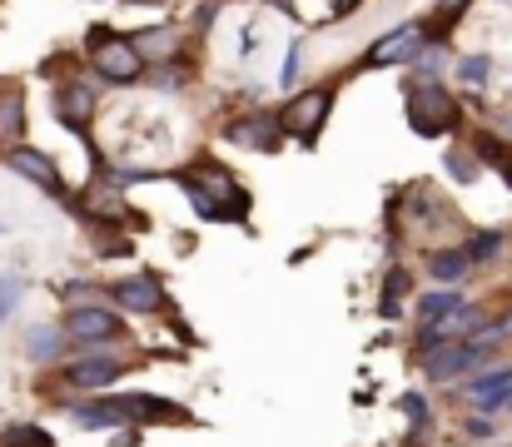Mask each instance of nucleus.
Segmentation results:
<instances>
[{
	"label": "nucleus",
	"mask_w": 512,
	"mask_h": 447,
	"mask_svg": "<svg viewBox=\"0 0 512 447\" xmlns=\"http://www.w3.org/2000/svg\"><path fill=\"white\" fill-rule=\"evenodd\" d=\"M174 184L189 194V204L199 209V219H244L249 214V194L224 174V169H199V174H174Z\"/></svg>",
	"instance_id": "obj_1"
},
{
	"label": "nucleus",
	"mask_w": 512,
	"mask_h": 447,
	"mask_svg": "<svg viewBox=\"0 0 512 447\" xmlns=\"http://www.w3.org/2000/svg\"><path fill=\"white\" fill-rule=\"evenodd\" d=\"M403 105H408V125H413V135H423V140H438V135H448V130L458 125V105H453V95H448L438 80H428V75L408 85Z\"/></svg>",
	"instance_id": "obj_2"
},
{
	"label": "nucleus",
	"mask_w": 512,
	"mask_h": 447,
	"mask_svg": "<svg viewBox=\"0 0 512 447\" xmlns=\"http://www.w3.org/2000/svg\"><path fill=\"white\" fill-rule=\"evenodd\" d=\"M85 50H90V65H95L105 80H135V75L145 70V55L135 50V40H130V35H115L110 25H90Z\"/></svg>",
	"instance_id": "obj_3"
},
{
	"label": "nucleus",
	"mask_w": 512,
	"mask_h": 447,
	"mask_svg": "<svg viewBox=\"0 0 512 447\" xmlns=\"http://www.w3.org/2000/svg\"><path fill=\"white\" fill-rule=\"evenodd\" d=\"M423 40H428V25H398V30H388L383 40H373V45L363 50V70H388V65H408V60H418Z\"/></svg>",
	"instance_id": "obj_4"
},
{
	"label": "nucleus",
	"mask_w": 512,
	"mask_h": 447,
	"mask_svg": "<svg viewBox=\"0 0 512 447\" xmlns=\"http://www.w3.org/2000/svg\"><path fill=\"white\" fill-rule=\"evenodd\" d=\"M329 110H334V95H329V90H304L299 100H289V110H284L279 125H284L299 145H314L319 130H324V120H329Z\"/></svg>",
	"instance_id": "obj_5"
},
{
	"label": "nucleus",
	"mask_w": 512,
	"mask_h": 447,
	"mask_svg": "<svg viewBox=\"0 0 512 447\" xmlns=\"http://www.w3.org/2000/svg\"><path fill=\"white\" fill-rule=\"evenodd\" d=\"M65 333L80 343V348H95V343H110V338H120L125 333V323L110 313V308H70V318H65Z\"/></svg>",
	"instance_id": "obj_6"
},
{
	"label": "nucleus",
	"mask_w": 512,
	"mask_h": 447,
	"mask_svg": "<svg viewBox=\"0 0 512 447\" xmlns=\"http://www.w3.org/2000/svg\"><path fill=\"white\" fill-rule=\"evenodd\" d=\"M473 323H478V308H473V303H458L453 313H443V318H433V323H418V353L428 358V353L448 348V343L463 338Z\"/></svg>",
	"instance_id": "obj_7"
},
{
	"label": "nucleus",
	"mask_w": 512,
	"mask_h": 447,
	"mask_svg": "<svg viewBox=\"0 0 512 447\" xmlns=\"http://www.w3.org/2000/svg\"><path fill=\"white\" fill-rule=\"evenodd\" d=\"M483 358H488V343H483V338H473V343H448V348L428 353V378H433V383H448V378L478 368Z\"/></svg>",
	"instance_id": "obj_8"
},
{
	"label": "nucleus",
	"mask_w": 512,
	"mask_h": 447,
	"mask_svg": "<svg viewBox=\"0 0 512 447\" xmlns=\"http://www.w3.org/2000/svg\"><path fill=\"white\" fill-rule=\"evenodd\" d=\"M120 408H125V418L140 428V423H189V413L170 403V398H150V393H110Z\"/></svg>",
	"instance_id": "obj_9"
},
{
	"label": "nucleus",
	"mask_w": 512,
	"mask_h": 447,
	"mask_svg": "<svg viewBox=\"0 0 512 447\" xmlns=\"http://www.w3.org/2000/svg\"><path fill=\"white\" fill-rule=\"evenodd\" d=\"M5 159H10V169L15 174H25V179H35L45 194H65V179H60V169L50 164V154H40V149H25V145H15V149H5Z\"/></svg>",
	"instance_id": "obj_10"
},
{
	"label": "nucleus",
	"mask_w": 512,
	"mask_h": 447,
	"mask_svg": "<svg viewBox=\"0 0 512 447\" xmlns=\"http://www.w3.org/2000/svg\"><path fill=\"white\" fill-rule=\"evenodd\" d=\"M115 303H120V308H135V313H160V308H165L160 279H155V274L120 279V284H115Z\"/></svg>",
	"instance_id": "obj_11"
},
{
	"label": "nucleus",
	"mask_w": 512,
	"mask_h": 447,
	"mask_svg": "<svg viewBox=\"0 0 512 447\" xmlns=\"http://www.w3.org/2000/svg\"><path fill=\"white\" fill-rule=\"evenodd\" d=\"M468 398H473L483 413H493V408L512 403V368H493V373L468 378Z\"/></svg>",
	"instance_id": "obj_12"
},
{
	"label": "nucleus",
	"mask_w": 512,
	"mask_h": 447,
	"mask_svg": "<svg viewBox=\"0 0 512 447\" xmlns=\"http://www.w3.org/2000/svg\"><path fill=\"white\" fill-rule=\"evenodd\" d=\"M120 373H125L120 358H85V363L65 368V383H70V388H110Z\"/></svg>",
	"instance_id": "obj_13"
},
{
	"label": "nucleus",
	"mask_w": 512,
	"mask_h": 447,
	"mask_svg": "<svg viewBox=\"0 0 512 447\" xmlns=\"http://www.w3.org/2000/svg\"><path fill=\"white\" fill-rule=\"evenodd\" d=\"M279 130H284V125L254 115V120H234V125H229V140H234V145H249V149H279Z\"/></svg>",
	"instance_id": "obj_14"
},
{
	"label": "nucleus",
	"mask_w": 512,
	"mask_h": 447,
	"mask_svg": "<svg viewBox=\"0 0 512 447\" xmlns=\"http://www.w3.org/2000/svg\"><path fill=\"white\" fill-rule=\"evenodd\" d=\"M75 423H80V428H130V418H125V408H120L115 398L80 403V408H75Z\"/></svg>",
	"instance_id": "obj_15"
},
{
	"label": "nucleus",
	"mask_w": 512,
	"mask_h": 447,
	"mask_svg": "<svg viewBox=\"0 0 512 447\" xmlns=\"http://www.w3.org/2000/svg\"><path fill=\"white\" fill-rule=\"evenodd\" d=\"M90 110H95V90L90 85H60V120L65 125H85L90 120Z\"/></svg>",
	"instance_id": "obj_16"
},
{
	"label": "nucleus",
	"mask_w": 512,
	"mask_h": 447,
	"mask_svg": "<svg viewBox=\"0 0 512 447\" xmlns=\"http://www.w3.org/2000/svg\"><path fill=\"white\" fill-rule=\"evenodd\" d=\"M25 348H30L35 363H55L60 348H65V328H55V323H35V328L25 333Z\"/></svg>",
	"instance_id": "obj_17"
},
{
	"label": "nucleus",
	"mask_w": 512,
	"mask_h": 447,
	"mask_svg": "<svg viewBox=\"0 0 512 447\" xmlns=\"http://www.w3.org/2000/svg\"><path fill=\"white\" fill-rule=\"evenodd\" d=\"M130 40H135V50H140L145 60H165V55H174V45H179V30H170V25H150V30H135Z\"/></svg>",
	"instance_id": "obj_18"
},
{
	"label": "nucleus",
	"mask_w": 512,
	"mask_h": 447,
	"mask_svg": "<svg viewBox=\"0 0 512 447\" xmlns=\"http://www.w3.org/2000/svg\"><path fill=\"white\" fill-rule=\"evenodd\" d=\"M468 269H473L468 249H448V254H433V259H428V274H433L438 284H458Z\"/></svg>",
	"instance_id": "obj_19"
},
{
	"label": "nucleus",
	"mask_w": 512,
	"mask_h": 447,
	"mask_svg": "<svg viewBox=\"0 0 512 447\" xmlns=\"http://www.w3.org/2000/svg\"><path fill=\"white\" fill-rule=\"evenodd\" d=\"M20 130H25L20 90H5V95H0V140H20Z\"/></svg>",
	"instance_id": "obj_20"
},
{
	"label": "nucleus",
	"mask_w": 512,
	"mask_h": 447,
	"mask_svg": "<svg viewBox=\"0 0 512 447\" xmlns=\"http://www.w3.org/2000/svg\"><path fill=\"white\" fill-rule=\"evenodd\" d=\"M403 289H408V269H388L383 298H378V313H383V318H398V313H403Z\"/></svg>",
	"instance_id": "obj_21"
},
{
	"label": "nucleus",
	"mask_w": 512,
	"mask_h": 447,
	"mask_svg": "<svg viewBox=\"0 0 512 447\" xmlns=\"http://www.w3.org/2000/svg\"><path fill=\"white\" fill-rule=\"evenodd\" d=\"M0 447H55L40 428H30V423H15V428H5L0 433Z\"/></svg>",
	"instance_id": "obj_22"
},
{
	"label": "nucleus",
	"mask_w": 512,
	"mask_h": 447,
	"mask_svg": "<svg viewBox=\"0 0 512 447\" xmlns=\"http://www.w3.org/2000/svg\"><path fill=\"white\" fill-rule=\"evenodd\" d=\"M458 303H463V298L453 294V289H448V294H428V298H423V303H418V323H433V318H443V313H453Z\"/></svg>",
	"instance_id": "obj_23"
},
{
	"label": "nucleus",
	"mask_w": 512,
	"mask_h": 447,
	"mask_svg": "<svg viewBox=\"0 0 512 447\" xmlns=\"http://www.w3.org/2000/svg\"><path fill=\"white\" fill-rule=\"evenodd\" d=\"M458 75L468 85H493V60L488 55H468V60H458Z\"/></svg>",
	"instance_id": "obj_24"
},
{
	"label": "nucleus",
	"mask_w": 512,
	"mask_h": 447,
	"mask_svg": "<svg viewBox=\"0 0 512 447\" xmlns=\"http://www.w3.org/2000/svg\"><path fill=\"white\" fill-rule=\"evenodd\" d=\"M498 249H503V234H498V229H488V234H478V239L468 244V259H473V264H483V259H493Z\"/></svg>",
	"instance_id": "obj_25"
},
{
	"label": "nucleus",
	"mask_w": 512,
	"mask_h": 447,
	"mask_svg": "<svg viewBox=\"0 0 512 447\" xmlns=\"http://www.w3.org/2000/svg\"><path fill=\"white\" fill-rule=\"evenodd\" d=\"M20 294H25V284H20V279H10V274H0V323H5V318L15 313Z\"/></svg>",
	"instance_id": "obj_26"
},
{
	"label": "nucleus",
	"mask_w": 512,
	"mask_h": 447,
	"mask_svg": "<svg viewBox=\"0 0 512 447\" xmlns=\"http://www.w3.org/2000/svg\"><path fill=\"white\" fill-rule=\"evenodd\" d=\"M448 174H453V179H463V184H468V179H473V174H478V164H473V159H468V154H448Z\"/></svg>",
	"instance_id": "obj_27"
},
{
	"label": "nucleus",
	"mask_w": 512,
	"mask_h": 447,
	"mask_svg": "<svg viewBox=\"0 0 512 447\" xmlns=\"http://www.w3.org/2000/svg\"><path fill=\"white\" fill-rule=\"evenodd\" d=\"M478 154H483V159H488V164H498V169H503V164H508V149L498 145V140H488V135H483V140H478Z\"/></svg>",
	"instance_id": "obj_28"
},
{
	"label": "nucleus",
	"mask_w": 512,
	"mask_h": 447,
	"mask_svg": "<svg viewBox=\"0 0 512 447\" xmlns=\"http://www.w3.org/2000/svg\"><path fill=\"white\" fill-rule=\"evenodd\" d=\"M294 80H299V45H294V50H289V60H284V75H279V85H284V90H289V85H294Z\"/></svg>",
	"instance_id": "obj_29"
},
{
	"label": "nucleus",
	"mask_w": 512,
	"mask_h": 447,
	"mask_svg": "<svg viewBox=\"0 0 512 447\" xmlns=\"http://www.w3.org/2000/svg\"><path fill=\"white\" fill-rule=\"evenodd\" d=\"M468 10V0H438V20H458Z\"/></svg>",
	"instance_id": "obj_30"
},
{
	"label": "nucleus",
	"mask_w": 512,
	"mask_h": 447,
	"mask_svg": "<svg viewBox=\"0 0 512 447\" xmlns=\"http://www.w3.org/2000/svg\"><path fill=\"white\" fill-rule=\"evenodd\" d=\"M110 447H140V428L130 423V428H120L115 438H110Z\"/></svg>",
	"instance_id": "obj_31"
},
{
	"label": "nucleus",
	"mask_w": 512,
	"mask_h": 447,
	"mask_svg": "<svg viewBox=\"0 0 512 447\" xmlns=\"http://www.w3.org/2000/svg\"><path fill=\"white\" fill-rule=\"evenodd\" d=\"M403 413H408L413 423H423V413H428V408H423V398H418V393H408V398H403Z\"/></svg>",
	"instance_id": "obj_32"
},
{
	"label": "nucleus",
	"mask_w": 512,
	"mask_h": 447,
	"mask_svg": "<svg viewBox=\"0 0 512 447\" xmlns=\"http://www.w3.org/2000/svg\"><path fill=\"white\" fill-rule=\"evenodd\" d=\"M353 10H358V0H334V5H329V20H343V15H353Z\"/></svg>",
	"instance_id": "obj_33"
},
{
	"label": "nucleus",
	"mask_w": 512,
	"mask_h": 447,
	"mask_svg": "<svg viewBox=\"0 0 512 447\" xmlns=\"http://www.w3.org/2000/svg\"><path fill=\"white\" fill-rule=\"evenodd\" d=\"M468 433H473V438H493V433H498V428H493V423H488V418H473V423H468Z\"/></svg>",
	"instance_id": "obj_34"
},
{
	"label": "nucleus",
	"mask_w": 512,
	"mask_h": 447,
	"mask_svg": "<svg viewBox=\"0 0 512 447\" xmlns=\"http://www.w3.org/2000/svg\"><path fill=\"white\" fill-rule=\"evenodd\" d=\"M269 5H274V10H289V15H294V0H269Z\"/></svg>",
	"instance_id": "obj_35"
},
{
	"label": "nucleus",
	"mask_w": 512,
	"mask_h": 447,
	"mask_svg": "<svg viewBox=\"0 0 512 447\" xmlns=\"http://www.w3.org/2000/svg\"><path fill=\"white\" fill-rule=\"evenodd\" d=\"M503 179H508V184H512V154H508V164H503Z\"/></svg>",
	"instance_id": "obj_36"
}]
</instances>
